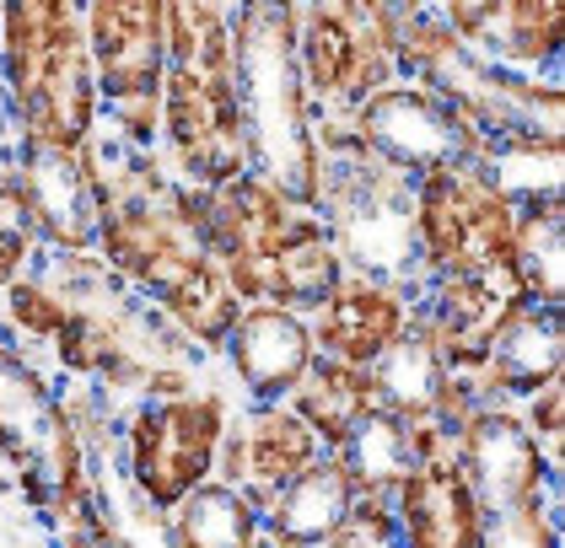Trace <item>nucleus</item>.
Masks as SVG:
<instances>
[{
  "instance_id": "f257e3e1",
  "label": "nucleus",
  "mask_w": 565,
  "mask_h": 548,
  "mask_svg": "<svg viewBox=\"0 0 565 548\" xmlns=\"http://www.w3.org/2000/svg\"><path fill=\"white\" fill-rule=\"evenodd\" d=\"M237 60V108L248 129V151L275 189L297 205H323V151L307 119V82L297 65L291 6H243L232 28Z\"/></svg>"
},
{
  "instance_id": "f03ea898",
  "label": "nucleus",
  "mask_w": 565,
  "mask_h": 548,
  "mask_svg": "<svg viewBox=\"0 0 565 548\" xmlns=\"http://www.w3.org/2000/svg\"><path fill=\"white\" fill-rule=\"evenodd\" d=\"M6 86L28 146L82 151L92 146L97 76H92L87 17L60 0L6 6Z\"/></svg>"
},
{
  "instance_id": "7ed1b4c3",
  "label": "nucleus",
  "mask_w": 565,
  "mask_h": 548,
  "mask_svg": "<svg viewBox=\"0 0 565 548\" xmlns=\"http://www.w3.org/2000/svg\"><path fill=\"white\" fill-rule=\"evenodd\" d=\"M512 237H518V205L501 200L475 172V162L426 172L415 194V248L436 275L495 269L512 258Z\"/></svg>"
},
{
  "instance_id": "20e7f679",
  "label": "nucleus",
  "mask_w": 565,
  "mask_h": 548,
  "mask_svg": "<svg viewBox=\"0 0 565 548\" xmlns=\"http://www.w3.org/2000/svg\"><path fill=\"white\" fill-rule=\"evenodd\" d=\"M297 28V65L302 82L340 103V97H372L383 92L393 76V28H398V6H361V0H340V6H302L291 11Z\"/></svg>"
},
{
  "instance_id": "39448f33",
  "label": "nucleus",
  "mask_w": 565,
  "mask_h": 548,
  "mask_svg": "<svg viewBox=\"0 0 565 548\" xmlns=\"http://www.w3.org/2000/svg\"><path fill=\"white\" fill-rule=\"evenodd\" d=\"M162 129L168 151L194 189H226L237 183L254 151L237 108V76H205V71H173L162 76Z\"/></svg>"
},
{
  "instance_id": "423d86ee",
  "label": "nucleus",
  "mask_w": 565,
  "mask_h": 548,
  "mask_svg": "<svg viewBox=\"0 0 565 548\" xmlns=\"http://www.w3.org/2000/svg\"><path fill=\"white\" fill-rule=\"evenodd\" d=\"M355 140H361L366 157H377L393 172L469 168L479 157V140L426 86H383V92H372L361 103V114H355Z\"/></svg>"
},
{
  "instance_id": "0eeeda50",
  "label": "nucleus",
  "mask_w": 565,
  "mask_h": 548,
  "mask_svg": "<svg viewBox=\"0 0 565 548\" xmlns=\"http://www.w3.org/2000/svg\"><path fill=\"white\" fill-rule=\"evenodd\" d=\"M221 447V398H168L130 420L135 484L157 511H173L216 463Z\"/></svg>"
},
{
  "instance_id": "6e6552de",
  "label": "nucleus",
  "mask_w": 565,
  "mask_h": 548,
  "mask_svg": "<svg viewBox=\"0 0 565 548\" xmlns=\"http://www.w3.org/2000/svg\"><path fill=\"white\" fill-rule=\"evenodd\" d=\"M334 254L340 264H355L361 275H404L415 264V200L404 194L398 172L377 157H366V168H345L340 189V215H334Z\"/></svg>"
},
{
  "instance_id": "1a4fd4ad",
  "label": "nucleus",
  "mask_w": 565,
  "mask_h": 548,
  "mask_svg": "<svg viewBox=\"0 0 565 548\" xmlns=\"http://www.w3.org/2000/svg\"><path fill=\"white\" fill-rule=\"evenodd\" d=\"M92 76L114 103L162 97L168 43H162V6L157 0H97L87 6Z\"/></svg>"
},
{
  "instance_id": "9d476101",
  "label": "nucleus",
  "mask_w": 565,
  "mask_h": 548,
  "mask_svg": "<svg viewBox=\"0 0 565 548\" xmlns=\"http://www.w3.org/2000/svg\"><path fill=\"white\" fill-rule=\"evenodd\" d=\"M92 146L82 151H49V146H28L22 168L11 178L22 211L33 215L39 237H49L65 254H87L97 237V194H92Z\"/></svg>"
},
{
  "instance_id": "9b49d317",
  "label": "nucleus",
  "mask_w": 565,
  "mask_h": 548,
  "mask_svg": "<svg viewBox=\"0 0 565 548\" xmlns=\"http://www.w3.org/2000/svg\"><path fill=\"white\" fill-rule=\"evenodd\" d=\"M458 463L469 473L479 511L527 506L544 490V452L533 430L507 409H475L458 425Z\"/></svg>"
},
{
  "instance_id": "f8f14e48",
  "label": "nucleus",
  "mask_w": 565,
  "mask_h": 548,
  "mask_svg": "<svg viewBox=\"0 0 565 548\" xmlns=\"http://www.w3.org/2000/svg\"><path fill=\"white\" fill-rule=\"evenodd\" d=\"M377 387H383V409L398 415L404 425H420V420H436V425H458L475 415V393L463 382H452L447 361H441V344H436L431 323H404V334L393 339L388 350L377 355Z\"/></svg>"
},
{
  "instance_id": "ddd939ff",
  "label": "nucleus",
  "mask_w": 565,
  "mask_h": 548,
  "mask_svg": "<svg viewBox=\"0 0 565 548\" xmlns=\"http://www.w3.org/2000/svg\"><path fill=\"white\" fill-rule=\"evenodd\" d=\"M398 522H404V548H479L484 511L469 490L463 463L415 458L398 484Z\"/></svg>"
},
{
  "instance_id": "4468645a",
  "label": "nucleus",
  "mask_w": 565,
  "mask_h": 548,
  "mask_svg": "<svg viewBox=\"0 0 565 548\" xmlns=\"http://www.w3.org/2000/svg\"><path fill=\"white\" fill-rule=\"evenodd\" d=\"M561 355H565V339H561V307H539L527 301L518 307L495 339L484 344V361L479 372L463 387L469 393H539L550 382H561Z\"/></svg>"
},
{
  "instance_id": "2eb2a0df",
  "label": "nucleus",
  "mask_w": 565,
  "mask_h": 548,
  "mask_svg": "<svg viewBox=\"0 0 565 548\" xmlns=\"http://www.w3.org/2000/svg\"><path fill=\"white\" fill-rule=\"evenodd\" d=\"M232 350V366L237 377L248 382V393L259 398H280V393H297L307 377V366L318 361V344H312V329H307L297 312L286 307H248L237 318V329L226 339Z\"/></svg>"
},
{
  "instance_id": "dca6fc26",
  "label": "nucleus",
  "mask_w": 565,
  "mask_h": 548,
  "mask_svg": "<svg viewBox=\"0 0 565 548\" xmlns=\"http://www.w3.org/2000/svg\"><path fill=\"white\" fill-rule=\"evenodd\" d=\"M441 22L458 33L469 54H490L501 65H539L550 60L565 39V11L561 6H539V0H484V6H447Z\"/></svg>"
},
{
  "instance_id": "f3484780",
  "label": "nucleus",
  "mask_w": 565,
  "mask_h": 548,
  "mask_svg": "<svg viewBox=\"0 0 565 548\" xmlns=\"http://www.w3.org/2000/svg\"><path fill=\"white\" fill-rule=\"evenodd\" d=\"M404 301L388 286L372 280H340L334 296L318 307V329L312 344L323 350V361H345V366H372L393 339L404 334Z\"/></svg>"
},
{
  "instance_id": "a211bd4d",
  "label": "nucleus",
  "mask_w": 565,
  "mask_h": 548,
  "mask_svg": "<svg viewBox=\"0 0 565 548\" xmlns=\"http://www.w3.org/2000/svg\"><path fill=\"white\" fill-rule=\"evenodd\" d=\"M383 409V387L372 366H345V361H312L302 387L291 393V415L318 436V447H345L361 425Z\"/></svg>"
},
{
  "instance_id": "6ab92c4d",
  "label": "nucleus",
  "mask_w": 565,
  "mask_h": 548,
  "mask_svg": "<svg viewBox=\"0 0 565 548\" xmlns=\"http://www.w3.org/2000/svg\"><path fill=\"white\" fill-rule=\"evenodd\" d=\"M355 506V490H350L345 468L334 458H318L302 479H291L275 506H269V527H275V544L280 548H318L329 544V533L340 527Z\"/></svg>"
},
{
  "instance_id": "aec40b11",
  "label": "nucleus",
  "mask_w": 565,
  "mask_h": 548,
  "mask_svg": "<svg viewBox=\"0 0 565 548\" xmlns=\"http://www.w3.org/2000/svg\"><path fill=\"white\" fill-rule=\"evenodd\" d=\"M318 436L307 430L291 409H264L248 420V436H243V479L254 484V511H269L275 506V495L291 484V479H302L307 468L318 463Z\"/></svg>"
},
{
  "instance_id": "412c9836",
  "label": "nucleus",
  "mask_w": 565,
  "mask_h": 548,
  "mask_svg": "<svg viewBox=\"0 0 565 548\" xmlns=\"http://www.w3.org/2000/svg\"><path fill=\"white\" fill-rule=\"evenodd\" d=\"M173 548H269L259 538V511L232 484H194L168 511Z\"/></svg>"
},
{
  "instance_id": "4be33fe9",
  "label": "nucleus",
  "mask_w": 565,
  "mask_h": 548,
  "mask_svg": "<svg viewBox=\"0 0 565 548\" xmlns=\"http://www.w3.org/2000/svg\"><path fill=\"white\" fill-rule=\"evenodd\" d=\"M157 301L194 344H226L237 318H243V296L232 291V280L221 275V264L211 254L194 258Z\"/></svg>"
},
{
  "instance_id": "5701e85b",
  "label": "nucleus",
  "mask_w": 565,
  "mask_h": 548,
  "mask_svg": "<svg viewBox=\"0 0 565 548\" xmlns=\"http://www.w3.org/2000/svg\"><path fill=\"white\" fill-rule=\"evenodd\" d=\"M329 458L345 468V479H350L355 495H383V501H388V490H398L404 473L415 468L409 425L398 420V415H388V409H377V415L361 425L345 447H334Z\"/></svg>"
},
{
  "instance_id": "b1692460",
  "label": "nucleus",
  "mask_w": 565,
  "mask_h": 548,
  "mask_svg": "<svg viewBox=\"0 0 565 548\" xmlns=\"http://www.w3.org/2000/svg\"><path fill=\"white\" fill-rule=\"evenodd\" d=\"M475 172L512 205H533V200H561V140H507L475 157Z\"/></svg>"
},
{
  "instance_id": "393cba45",
  "label": "nucleus",
  "mask_w": 565,
  "mask_h": 548,
  "mask_svg": "<svg viewBox=\"0 0 565 548\" xmlns=\"http://www.w3.org/2000/svg\"><path fill=\"white\" fill-rule=\"evenodd\" d=\"M340 280H345V264L334 254L329 226H318L275 254L269 275H264V296H269V307H280V301L286 307H323Z\"/></svg>"
},
{
  "instance_id": "a878e982",
  "label": "nucleus",
  "mask_w": 565,
  "mask_h": 548,
  "mask_svg": "<svg viewBox=\"0 0 565 548\" xmlns=\"http://www.w3.org/2000/svg\"><path fill=\"white\" fill-rule=\"evenodd\" d=\"M512 275L539 307H561V200H533L518 211Z\"/></svg>"
},
{
  "instance_id": "bb28decb",
  "label": "nucleus",
  "mask_w": 565,
  "mask_h": 548,
  "mask_svg": "<svg viewBox=\"0 0 565 548\" xmlns=\"http://www.w3.org/2000/svg\"><path fill=\"white\" fill-rule=\"evenodd\" d=\"M162 43L173 54V71H205V76H237L232 60V28L221 6H162Z\"/></svg>"
},
{
  "instance_id": "cd10ccee",
  "label": "nucleus",
  "mask_w": 565,
  "mask_h": 548,
  "mask_svg": "<svg viewBox=\"0 0 565 548\" xmlns=\"http://www.w3.org/2000/svg\"><path fill=\"white\" fill-rule=\"evenodd\" d=\"M479 548H561V533H555V522L544 516L539 501H527V506L484 511Z\"/></svg>"
},
{
  "instance_id": "c85d7f7f",
  "label": "nucleus",
  "mask_w": 565,
  "mask_h": 548,
  "mask_svg": "<svg viewBox=\"0 0 565 548\" xmlns=\"http://www.w3.org/2000/svg\"><path fill=\"white\" fill-rule=\"evenodd\" d=\"M6 307H11V318H17L28 334H39V339H60L65 323H71V312H76L54 286H33V280L6 286Z\"/></svg>"
},
{
  "instance_id": "c756f323",
  "label": "nucleus",
  "mask_w": 565,
  "mask_h": 548,
  "mask_svg": "<svg viewBox=\"0 0 565 548\" xmlns=\"http://www.w3.org/2000/svg\"><path fill=\"white\" fill-rule=\"evenodd\" d=\"M561 420H565V398H561V382H550V387H539L533 393V430H544V436H561Z\"/></svg>"
},
{
  "instance_id": "7c9ffc66",
  "label": "nucleus",
  "mask_w": 565,
  "mask_h": 548,
  "mask_svg": "<svg viewBox=\"0 0 565 548\" xmlns=\"http://www.w3.org/2000/svg\"><path fill=\"white\" fill-rule=\"evenodd\" d=\"M71 548H125V544H119L103 522H87V527H76V533H71Z\"/></svg>"
},
{
  "instance_id": "2f4dec72",
  "label": "nucleus",
  "mask_w": 565,
  "mask_h": 548,
  "mask_svg": "<svg viewBox=\"0 0 565 548\" xmlns=\"http://www.w3.org/2000/svg\"><path fill=\"white\" fill-rule=\"evenodd\" d=\"M0 183H6V178H0Z\"/></svg>"
}]
</instances>
